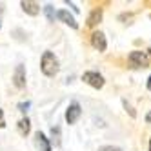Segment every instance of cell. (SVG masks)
<instances>
[{"label":"cell","instance_id":"17","mask_svg":"<svg viewBox=\"0 0 151 151\" xmlns=\"http://www.w3.org/2000/svg\"><path fill=\"white\" fill-rule=\"evenodd\" d=\"M146 122H147V124H149V126H151V111H149V113H147V115H146Z\"/></svg>","mask_w":151,"mask_h":151},{"label":"cell","instance_id":"13","mask_svg":"<svg viewBox=\"0 0 151 151\" xmlns=\"http://www.w3.org/2000/svg\"><path fill=\"white\" fill-rule=\"evenodd\" d=\"M122 104H124V107H126V111H127V113H129V115H131V116H133V118H135V116H137V113H135V109H133V107H131V104H127V102H126V100H124V102H122Z\"/></svg>","mask_w":151,"mask_h":151},{"label":"cell","instance_id":"6","mask_svg":"<svg viewBox=\"0 0 151 151\" xmlns=\"http://www.w3.org/2000/svg\"><path fill=\"white\" fill-rule=\"evenodd\" d=\"M13 82L18 89H22L24 86H26V68L20 64V66H17L15 69V75H13Z\"/></svg>","mask_w":151,"mask_h":151},{"label":"cell","instance_id":"5","mask_svg":"<svg viewBox=\"0 0 151 151\" xmlns=\"http://www.w3.org/2000/svg\"><path fill=\"white\" fill-rule=\"evenodd\" d=\"M91 46L95 49H99V51H106L107 42H106V37H104L102 31H95V33L91 35Z\"/></svg>","mask_w":151,"mask_h":151},{"label":"cell","instance_id":"18","mask_svg":"<svg viewBox=\"0 0 151 151\" xmlns=\"http://www.w3.org/2000/svg\"><path fill=\"white\" fill-rule=\"evenodd\" d=\"M146 88H147V89H149V91H151V77H149V78H147V84H146Z\"/></svg>","mask_w":151,"mask_h":151},{"label":"cell","instance_id":"12","mask_svg":"<svg viewBox=\"0 0 151 151\" xmlns=\"http://www.w3.org/2000/svg\"><path fill=\"white\" fill-rule=\"evenodd\" d=\"M99 151H124V149L116 147V146H102V147H99Z\"/></svg>","mask_w":151,"mask_h":151},{"label":"cell","instance_id":"7","mask_svg":"<svg viewBox=\"0 0 151 151\" xmlns=\"http://www.w3.org/2000/svg\"><path fill=\"white\" fill-rule=\"evenodd\" d=\"M57 17H58L60 20H62L64 24L71 26L73 29H77V27H78V24H77V20H75V17H73V15H69V13L66 11V9H60V11L57 13Z\"/></svg>","mask_w":151,"mask_h":151},{"label":"cell","instance_id":"4","mask_svg":"<svg viewBox=\"0 0 151 151\" xmlns=\"http://www.w3.org/2000/svg\"><path fill=\"white\" fill-rule=\"evenodd\" d=\"M80 115H82L80 104H78V102H71V104L68 106V109H66V122H68V124H75V122L80 118Z\"/></svg>","mask_w":151,"mask_h":151},{"label":"cell","instance_id":"1","mask_svg":"<svg viewBox=\"0 0 151 151\" xmlns=\"http://www.w3.org/2000/svg\"><path fill=\"white\" fill-rule=\"evenodd\" d=\"M58 58L55 57V53L51 51H46L44 55H42V62H40V69L42 73L46 75V77H55L58 73Z\"/></svg>","mask_w":151,"mask_h":151},{"label":"cell","instance_id":"2","mask_svg":"<svg viewBox=\"0 0 151 151\" xmlns=\"http://www.w3.org/2000/svg\"><path fill=\"white\" fill-rule=\"evenodd\" d=\"M127 60L135 68H147L149 66V57L146 55V51H140V49H135V51L129 53Z\"/></svg>","mask_w":151,"mask_h":151},{"label":"cell","instance_id":"20","mask_svg":"<svg viewBox=\"0 0 151 151\" xmlns=\"http://www.w3.org/2000/svg\"><path fill=\"white\" fill-rule=\"evenodd\" d=\"M147 151H151V138H149V149H147Z\"/></svg>","mask_w":151,"mask_h":151},{"label":"cell","instance_id":"19","mask_svg":"<svg viewBox=\"0 0 151 151\" xmlns=\"http://www.w3.org/2000/svg\"><path fill=\"white\" fill-rule=\"evenodd\" d=\"M2 115H4V113H2V109H0V127H4V122H2Z\"/></svg>","mask_w":151,"mask_h":151},{"label":"cell","instance_id":"14","mask_svg":"<svg viewBox=\"0 0 151 151\" xmlns=\"http://www.w3.org/2000/svg\"><path fill=\"white\" fill-rule=\"evenodd\" d=\"M44 9H46V15H47V18H49L51 22H53V18H55V15H53V6H46Z\"/></svg>","mask_w":151,"mask_h":151},{"label":"cell","instance_id":"9","mask_svg":"<svg viewBox=\"0 0 151 151\" xmlns=\"http://www.w3.org/2000/svg\"><path fill=\"white\" fill-rule=\"evenodd\" d=\"M100 20H102V9H100V7H95L93 11L89 13V17H88V27L99 26V24H100Z\"/></svg>","mask_w":151,"mask_h":151},{"label":"cell","instance_id":"16","mask_svg":"<svg viewBox=\"0 0 151 151\" xmlns=\"http://www.w3.org/2000/svg\"><path fill=\"white\" fill-rule=\"evenodd\" d=\"M27 107H29V102H26V104H24V102H22V104H18V109H20V111H24V113L27 111Z\"/></svg>","mask_w":151,"mask_h":151},{"label":"cell","instance_id":"11","mask_svg":"<svg viewBox=\"0 0 151 151\" xmlns=\"http://www.w3.org/2000/svg\"><path fill=\"white\" fill-rule=\"evenodd\" d=\"M29 129H31V122H29V118H22V120L18 122V131H20V135H27L29 133Z\"/></svg>","mask_w":151,"mask_h":151},{"label":"cell","instance_id":"8","mask_svg":"<svg viewBox=\"0 0 151 151\" xmlns=\"http://www.w3.org/2000/svg\"><path fill=\"white\" fill-rule=\"evenodd\" d=\"M20 6H22V9H24L27 15H31V17H35V15L40 13V6L37 2H33V0H24Z\"/></svg>","mask_w":151,"mask_h":151},{"label":"cell","instance_id":"3","mask_svg":"<svg viewBox=\"0 0 151 151\" xmlns=\"http://www.w3.org/2000/svg\"><path fill=\"white\" fill-rule=\"evenodd\" d=\"M82 80L86 84H89L91 88H95V89H102L104 88V77L100 73H96V71H86L82 75Z\"/></svg>","mask_w":151,"mask_h":151},{"label":"cell","instance_id":"10","mask_svg":"<svg viewBox=\"0 0 151 151\" xmlns=\"http://www.w3.org/2000/svg\"><path fill=\"white\" fill-rule=\"evenodd\" d=\"M35 138H37V146H38V149L40 151H51V144H49V140L46 138V135L44 133H37L35 135Z\"/></svg>","mask_w":151,"mask_h":151},{"label":"cell","instance_id":"15","mask_svg":"<svg viewBox=\"0 0 151 151\" xmlns=\"http://www.w3.org/2000/svg\"><path fill=\"white\" fill-rule=\"evenodd\" d=\"M118 20H127V24H131V20H133V15L131 13H124V15H120V17H118Z\"/></svg>","mask_w":151,"mask_h":151}]
</instances>
